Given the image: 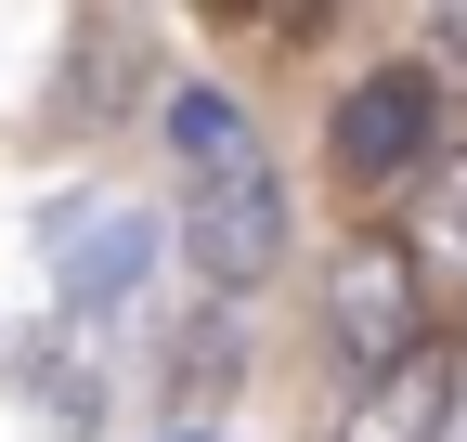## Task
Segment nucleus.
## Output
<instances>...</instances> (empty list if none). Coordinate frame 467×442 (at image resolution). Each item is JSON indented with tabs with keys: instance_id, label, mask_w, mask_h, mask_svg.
I'll list each match as a JSON object with an SVG mask.
<instances>
[{
	"instance_id": "1",
	"label": "nucleus",
	"mask_w": 467,
	"mask_h": 442,
	"mask_svg": "<svg viewBox=\"0 0 467 442\" xmlns=\"http://www.w3.org/2000/svg\"><path fill=\"white\" fill-rule=\"evenodd\" d=\"M429 352V273L402 235H350L337 273H325V364L350 377V391H377V377H402Z\"/></svg>"
},
{
	"instance_id": "2",
	"label": "nucleus",
	"mask_w": 467,
	"mask_h": 442,
	"mask_svg": "<svg viewBox=\"0 0 467 442\" xmlns=\"http://www.w3.org/2000/svg\"><path fill=\"white\" fill-rule=\"evenodd\" d=\"M325 156H337V183H416L429 156H441V79L429 66H377V79H350L337 91V118H325Z\"/></svg>"
},
{
	"instance_id": "3",
	"label": "nucleus",
	"mask_w": 467,
	"mask_h": 442,
	"mask_svg": "<svg viewBox=\"0 0 467 442\" xmlns=\"http://www.w3.org/2000/svg\"><path fill=\"white\" fill-rule=\"evenodd\" d=\"M182 260L208 273V300H247L260 273L285 260V195H273V170H221V183H195V208H182Z\"/></svg>"
},
{
	"instance_id": "4",
	"label": "nucleus",
	"mask_w": 467,
	"mask_h": 442,
	"mask_svg": "<svg viewBox=\"0 0 467 442\" xmlns=\"http://www.w3.org/2000/svg\"><path fill=\"white\" fill-rule=\"evenodd\" d=\"M14 391L66 429V442H91V416H104V325H78V312H52L39 339L14 352Z\"/></svg>"
},
{
	"instance_id": "5",
	"label": "nucleus",
	"mask_w": 467,
	"mask_h": 442,
	"mask_svg": "<svg viewBox=\"0 0 467 442\" xmlns=\"http://www.w3.org/2000/svg\"><path fill=\"white\" fill-rule=\"evenodd\" d=\"M143 273H156V221L143 208L66 221V312L78 325H117V300H143Z\"/></svg>"
},
{
	"instance_id": "6",
	"label": "nucleus",
	"mask_w": 467,
	"mask_h": 442,
	"mask_svg": "<svg viewBox=\"0 0 467 442\" xmlns=\"http://www.w3.org/2000/svg\"><path fill=\"white\" fill-rule=\"evenodd\" d=\"M325 442H454V364L416 352L402 377H377V391H350Z\"/></svg>"
},
{
	"instance_id": "7",
	"label": "nucleus",
	"mask_w": 467,
	"mask_h": 442,
	"mask_svg": "<svg viewBox=\"0 0 467 442\" xmlns=\"http://www.w3.org/2000/svg\"><path fill=\"white\" fill-rule=\"evenodd\" d=\"M221 377H247V339H234V300H195L182 339H169V404H221Z\"/></svg>"
},
{
	"instance_id": "8",
	"label": "nucleus",
	"mask_w": 467,
	"mask_h": 442,
	"mask_svg": "<svg viewBox=\"0 0 467 442\" xmlns=\"http://www.w3.org/2000/svg\"><path fill=\"white\" fill-rule=\"evenodd\" d=\"M169 143L195 156V183H221V170H260L247 104H234V91H169Z\"/></svg>"
},
{
	"instance_id": "9",
	"label": "nucleus",
	"mask_w": 467,
	"mask_h": 442,
	"mask_svg": "<svg viewBox=\"0 0 467 442\" xmlns=\"http://www.w3.org/2000/svg\"><path fill=\"white\" fill-rule=\"evenodd\" d=\"M416 247V273H467V143L429 170V235H402Z\"/></svg>"
},
{
	"instance_id": "10",
	"label": "nucleus",
	"mask_w": 467,
	"mask_h": 442,
	"mask_svg": "<svg viewBox=\"0 0 467 442\" xmlns=\"http://www.w3.org/2000/svg\"><path fill=\"white\" fill-rule=\"evenodd\" d=\"M182 442H195V429H182Z\"/></svg>"
}]
</instances>
